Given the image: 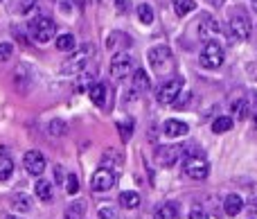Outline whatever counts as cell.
<instances>
[{"label": "cell", "instance_id": "cell-1", "mask_svg": "<svg viewBox=\"0 0 257 219\" xmlns=\"http://www.w3.org/2000/svg\"><path fill=\"white\" fill-rule=\"evenodd\" d=\"M93 57H95V45H90V43L79 45V48L75 50V54H72V57H68L66 61L61 63V75H68V77L81 75Z\"/></svg>", "mask_w": 257, "mask_h": 219}, {"label": "cell", "instance_id": "cell-2", "mask_svg": "<svg viewBox=\"0 0 257 219\" xmlns=\"http://www.w3.org/2000/svg\"><path fill=\"white\" fill-rule=\"evenodd\" d=\"M27 30H30L32 39L39 41V43H48L57 36V23L50 16H36L27 23Z\"/></svg>", "mask_w": 257, "mask_h": 219}, {"label": "cell", "instance_id": "cell-3", "mask_svg": "<svg viewBox=\"0 0 257 219\" xmlns=\"http://www.w3.org/2000/svg\"><path fill=\"white\" fill-rule=\"evenodd\" d=\"M149 63L158 75H167L174 70V54L167 45H156L149 50Z\"/></svg>", "mask_w": 257, "mask_h": 219}, {"label": "cell", "instance_id": "cell-4", "mask_svg": "<svg viewBox=\"0 0 257 219\" xmlns=\"http://www.w3.org/2000/svg\"><path fill=\"white\" fill-rule=\"evenodd\" d=\"M199 63L205 68V70H214V68H219L223 63V48L212 39L205 41V45L201 48Z\"/></svg>", "mask_w": 257, "mask_h": 219}, {"label": "cell", "instance_id": "cell-5", "mask_svg": "<svg viewBox=\"0 0 257 219\" xmlns=\"http://www.w3.org/2000/svg\"><path fill=\"white\" fill-rule=\"evenodd\" d=\"M253 32V23L246 16L244 12H235L230 16V23H228V34H230L232 41H246Z\"/></svg>", "mask_w": 257, "mask_h": 219}, {"label": "cell", "instance_id": "cell-6", "mask_svg": "<svg viewBox=\"0 0 257 219\" xmlns=\"http://www.w3.org/2000/svg\"><path fill=\"white\" fill-rule=\"evenodd\" d=\"M183 93V77H169L156 90V97L160 104H174V99Z\"/></svg>", "mask_w": 257, "mask_h": 219}, {"label": "cell", "instance_id": "cell-7", "mask_svg": "<svg viewBox=\"0 0 257 219\" xmlns=\"http://www.w3.org/2000/svg\"><path fill=\"white\" fill-rule=\"evenodd\" d=\"M183 170H185V174L190 176V179L203 181V179H208V174H210V163L205 161L203 156H190L183 163Z\"/></svg>", "mask_w": 257, "mask_h": 219}, {"label": "cell", "instance_id": "cell-8", "mask_svg": "<svg viewBox=\"0 0 257 219\" xmlns=\"http://www.w3.org/2000/svg\"><path fill=\"white\" fill-rule=\"evenodd\" d=\"M115 174H113V170H106V167H99V170H95V174L90 176V188L95 190V192H108L111 188H115Z\"/></svg>", "mask_w": 257, "mask_h": 219}, {"label": "cell", "instance_id": "cell-9", "mask_svg": "<svg viewBox=\"0 0 257 219\" xmlns=\"http://www.w3.org/2000/svg\"><path fill=\"white\" fill-rule=\"evenodd\" d=\"M133 70V57L128 52H117L115 57L111 59V75L117 77V79H124Z\"/></svg>", "mask_w": 257, "mask_h": 219}, {"label": "cell", "instance_id": "cell-10", "mask_svg": "<svg viewBox=\"0 0 257 219\" xmlns=\"http://www.w3.org/2000/svg\"><path fill=\"white\" fill-rule=\"evenodd\" d=\"M181 158V147H174V145H163V147L156 149V163L160 167H172L178 163Z\"/></svg>", "mask_w": 257, "mask_h": 219}, {"label": "cell", "instance_id": "cell-11", "mask_svg": "<svg viewBox=\"0 0 257 219\" xmlns=\"http://www.w3.org/2000/svg\"><path fill=\"white\" fill-rule=\"evenodd\" d=\"M23 163H25V170L30 172L32 176H41L45 172V156L41 152H36V149H30V152H25V156H23Z\"/></svg>", "mask_w": 257, "mask_h": 219}, {"label": "cell", "instance_id": "cell-12", "mask_svg": "<svg viewBox=\"0 0 257 219\" xmlns=\"http://www.w3.org/2000/svg\"><path fill=\"white\" fill-rule=\"evenodd\" d=\"M106 48L113 50V52H124L122 48H131V36L122 34V32H113V34H108L106 39Z\"/></svg>", "mask_w": 257, "mask_h": 219}, {"label": "cell", "instance_id": "cell-13", "mask_svg": "<svg viewBox=\"0 0 257 219\" xmlns=\"http://www.w3.org/2000/svg\"><path fill=\"white\" fill-rule=\"evenodd\" d=\"M196 23H199V34L205 36V39H208L210 34H214V32L221 30V27H219V23L214 21L210 14H201V18H199ZM208 41H210V39H208Z\"/></svg>", "mask_w": 257, "mask_h": 219}, {"label": "cell", "instance_id": "cell-14", "mask_svg": "<svg viewBox=\"0 0 257 219\" xmlns=\"http://www.w3.org/2000/svg\"><path fill=\"white\" fill-rule=\"evenodd\" d=\"M165 136H169V138H181V136L187 134V125L181 120H167L163 127Z\"/></svg>", "mask_w": 257, "mask_h": 219}, {"label": "cell", "instance_id": "cell-15", "mask_svg": "<svg viewBox=\"0 0 257 219\" xmlns=\"http://www.w3.org/2000/svg\"><path fill=\"white\" fill-rule=\"evenodd\" d=\"M244 208V201H241L239 194H228L226 201H223V210H226L228 217H237Z\"/></svg>", "mask_w": 257, "mask_h": 219}, {"label": "cell", "instance_id": "cell-16", "mask_svg": "<svg viewBox=\"0 0 257 219\" xmlns=\"http://www.w3.org/2000/svg\"><path fill=\"white\" fill-rule=\"evenodd\" d=\"M106 86L104 84H93L88 88V95H90V99H93V104L95 106H106Z\"/></svg>", "mask_w": 257, "mask_h": 219}, {"label": "cell", "instance_id": "cell-17", "mask_svg": "<svg viewBox=\"0 0 257 219\" xmlns=\"http://www.w3.org/2000/svg\"><path fill=\"white\" fill-rule=\"evenodd\" d=\"M34 194L41 199V201H52V183L45 179H39L34 183Z\"/></svg>", "mask_w": 257, "mask_h": 219}, {"label": "cell", "instance_id": "cell-18", "mask_svg": "<svg viewBox=\"0 0 257 219\" xmlns=\"http://www.w3.org/2000/svg\"><path fill=\"white\" fill-rule=\"evenodd\" d=\"M140 203H142L140 194L133 192V190H126V192H122V194H120V206H122V208H126V210H136V208L140 206Z\"/></svg>", "mask_w": 257, "mask_h": 219}, {"label": "cell", "instance_id": "cell-19", "mask_svg": "<svg viewBox=\"0 0 257 219\" xmlns=\"http://www.w3.org/2000/svg\"><path fill=\"white\" fill-rule=\"evenodd\" d=\"M230 111L235 113V118H237V120H244V118H248V113H250L248 99H246V97H237V99H232V104H230Z\"/></svg>", "mask_w": 257, "mask_h": 219}, {"label": "cell", "instance_id": "cell-20", "mask_svg": "<svg viewBox=\"0 0 257 219\" xmlns=\"http://www.w3.org/2000/svg\"><path fill=\"white\" fill-rule=\"evenodd\" d=\"M12 208L16 212H30L32 210V199L25 192H18L12 197Z\"/></svg>", "mask_w": 257, "mask_h": 219}, {"label": "cell", "instance_id": "cell-21", "mask_svg": "<svg viewBox=\"0 0 257 219\" xmlns=\"http://www.w3.org/2000/svg\"><path fill=\"white\" fill-rule=\"evenodd\" d=\"M154 219H178V206L176 203H163L156 208Z\"/></svg>", "mask_w": 257, "mask_h": 219}, {"label": "cell", "instance_id": "cell-22", "mask_svg": "<svg viewBox=\"0 0 257 219\" xmlns=\"http://www.w3.org/2000/svg\"><path fill=\"white\" fill-rule=\"evenodd\" d=\"M133 90H138V93H145V90H149V77H147V70H142V68H138L136 72H133Z\"/></svg>", "mask_w": 257, "mask_h": 219}, {"label": "cell", "instance_id": "cell-23", "mask_svg": "<svg viewBox=\"0 0 257 219\" xmlns=\"http://www.w3.org/2000/svg\"><path fill=\"white\" fill-rule=\"evenodd\" d=\"M9 3H12V12L14 14H21V16L30 14L32 9L36 7V0H9Z\"/></svg>", "mask_w": 257, "mask_h": 219}, {"label": "cell", "instance_id": "cell-24", "mask_svg": "<svg viewBox=\"0 0 257 219\" xmlns=\"http://www.w3.org/2000/svg\"><path fill=\"white\" fill-rule=\"evenodd\" d=\"M57 50L61 52H70V50H77V41L72 34H59L57 36Z\"/></svg>", "mask_w": 257, "mask_h": 219}, {"label": "cell", "instance_id": "cell-25", "mask_svg": "<svg viewBox=\"0 0 257 219\" xmlns=\"http://www.w3.org/2000/svg\"><path fill=\"white\" fill-rule=\"evenodd\" d=\"M86 212V201H75L70 203V206L66 208V212H63V217L66 219H81Z\"/></svg>", "mask_w": 257, "mask_h": 219}, {"label": "cell", "instance_id": "cell-26", "mask_svg": "<svg viewBox=\"0 0 257 219\" xmlns=\"http://www.w3.org/2000/svg\"><path fill=\"white\" fill-rule=\"evenodd\" d=\"M138 18H140V23H145V25H151V23H154V18H156L154 7H151V5H147V3L138 5Z\"/></svg>", "mask_w": 257, "mask_h": 219}, {"label": "cell", "instance_id": "cell-27", "mask_svg": "<svg viewBox=\"0 0 257 219\" xmlns=\"http://www.w3.org/2000/svg\"><path fill=\"white\" fill-rule=\"evenodd\" d=\"M194 9H196L194 0H174V12H176L178 16H187V14H192Z\"/></svg>", "mask_w": 257, "mask_h": 219}, {"label": "cell", "instance_id": "cell-28", "mask_svg": "<svg viewBox=\"0 0 257 219\" xmlns=\"http://www.w3.org/2000/svg\"><path fill=\"white\" fill-rule=\"evenodd\" d=\"M230 129H232V118H228V116H219L217 120L212 122L214 134H226V131H230Z\"/></svg>", "mask_w": 257, "mask_h": 219}, {"label": "cell", "instance_id": "cell-29", "mask_svg": "<svg viewBox=\"0 0 257 219\" xmlns=\"http://www.w3.org/2000/svg\"><path fill=\"white\" fill-rule=\"evenodd\" d=\"M14 174V161L7 156H0V181H7Z\"/></svg>", "mask_w": 257, "mask_h": 219}, {"label": "cell", "instance_id": "cell-30", "mask_svg": "<svg viewBox=\"0 0 257 219\" xmlns=\"http://www.w3.org/2000/svg\"><path fill=\"white\" fill-rule=\"evenodd\" d=\"M48 129H50V136H52V138H61V136L66 134V122L63 120H52Z\"/></svg>", "mask_w": 257, "mask_h": 219}, {"label": "cell", "instance_id": "cell-31", "mask_svg": "<svg viewBox=\"0 0 257 219\" xmlns=\"http://www.w3.org/2000/svg\"><path fill=\"white\" fill-rule=\"evenodd\" d=\"M108 161H111V167H117V165H120V161H122V156L115 152V149H111V152H106L102 156V167H106Z\"/></svg>", "mask_w": 257, "mask_h": 219}, {"label": "cell", "instance_id": "cell-32", "mask_svg": "<svg viewBox=\"0 0 257 219\" xmlns=\"http://www.w3.org/2000/svg\"><path fill=\"white\" fill-rule=\"evenodd\" d=\"M66 190H68V194H77V192H79V179H77L75 174H68Z\"/></svg>", "mask_w": 257, "mask_h": 219}, {"label": "cell", "instance_id": "cell-33", "mask_svg": "<svg viewBox=\"0 0 257 219\" xmlns=\"http://www.w3.org/2000/svg\"><path fill=\"white\" fill-rule=\"evenodd\" d=\"M117 129H120L122 140H124V143H126V140L133 136V122H120V125H117Z\"/></svg>", "mask_w": 257, "mask_h": 219}, {"label": "cell", "instance_id": "cell-34", "mask_svg": "<svg viewBox=\"0 0 257 219\" xmlns=\"http://www.w3.org/2000/svg\"><path fill=\"white\" fill-rule=\"evenodd\" d=\"M190 102H192V93H190V90H185V93H181L176 99H174V106H176V108H185Z\"/></svg>", "mask_w": 257, "mask_h": 219}, {"label": "cell", "instance_id": "cell-35", "mask_svg": "<svg viewBox=\"0 0 257 219\" xmlns=\"http://www.w3.org/2000/svg\"><path fill=\"white\" fill-rule=\"evenodd\" d=\"M12 54H14L12 43H0V63L7 61V59H12Z\"/></svg>", "mask_w": 257, "mask_h": 219}, {"label": "cell", "instance_id": "cell-36", "mask_svg": "<svg viewBox=\"0 0 257 219\" xmlns=\"http://www.w3.org/2000/svg\"><path fill=\"white\" fill-rule=\"evenodd\" d=\"M99 217L102 219H117L115 208H99Z\"/></svg>", "mask_w": 257, "mask_h": 219}, {"label": "cell", "instance_id": "cell-37", "mask_svg": "<svg viewBox=\"0 0 257 219\" xmlns=\"http://www.w3.org/2000/svg\"><path fill=\"white\" fill-rule=\"evenodd\" d=\"M113 5H115V9L120 14H126L128 9H131V3H128V0H113Z\"/></svg>", "mask_w": 257, "mask_h": 219}, {"label": "cell", "instance_id": "cell-38", "mask_svg": "<svg viewBox=\"0 0 257 219\" xmlns=\"http://www.w3.org/2000/svg\"><path fill=\"white\" fill-rule=\"evenodd\" d=\"M250 116H253V127L257 129V93H253V99H250Z\"/></svg>", "mask_w": 257, "mask_h": 219}, {"label": "cell", "instance_id": "cell-39", "mask_svg": "<svg viewBox=\"0 0 257 219\" xmlns=\"http://www.w3.org/2000/svg\"><path fill=\"white\" fill-rule=\"evenodd\" d=\"M187 219H208V212L201 210V208H192V212H190Z\"/></svg>", "mask_w": 257, "mask_h": 219}, {"label": "cell", "instance_id": "cell-40", "mask_svg": "<svg viewBox=\"0 0 257 219\" xmlns=\"http://www.w3.org/2000/svg\"><path fill=\"white\" fill-rule=\"evenodd\" d=\"M12 32H14V36H16L18 41H23V43H27V41H25V32H21V30H18V27H12Z\"/></svg>", "mask_w": 257, "mask_h": 219}, {"label": "cell", "instance_id": "cell-41", "mask_svg": "<svg viewBox=\"0 0 257 219\" xmlns=\"http://www.w3.org/2000/svg\"><path fill=\"white\" fill-rule=\"evenodd\" d=\"M61 9H63V12H66V14H70V0H63Z\"/></svg>", "mask_w": 257, "mask_h": 219}, {"label": "cell", "instance_id": "cell-42", "mask_svg": "<svg viewBox=\"0 0 257 219\" xmlns=\"http://www.w3.org/2000/svg\"><path fill=\"white\" fill-rule=\"evenodd\" d=\"M54 179L61 181V167H59V165H57V170H54Z\"/></svg>", "mask_w": 257, "mask_h": 219}, {"label": "cell", "instance_id": "cell-43", "mask_svg": "<svg viewBox=\"0 0 257 219\" xmlns=\"http://www.w3.org/2000/svg\"><path fill=\"white\" fill-rule=\"evenodd\" d=\"M90 3H93V0H77V5H81V7H88Z\"/></svg>", "mask_w": 257, "mask_h": 219}, {"label": "cell", "instance_id": "cell-44", "mask_svg": "<svg viewBox=\"0 0 257 219\" xmlns=\"http://www.w3.org/2000/svg\"><path fill=\"white\" fill-rule=\"evenodd\" d=\"M210 3H212L214 7H221V5H226V0H210Z\"/></svg>", "mask_w": 257, "mask_h": 219}, {"label": "cell", "instance_id": "cell-45", "mask_svg": "<svg viewBox=\"0 0 257 219\" xmlns=\"http://www.w3.org/2000/svg\"><path fill=\"white\" fill-rule=\"evenodd\" d=\"M5 219H18V217H12V215H9V217H5Z\"/></svg>", "mask_w": 257, "mask_h": 219}, {"label": "cell", "instance_id": "cell-46", "mask_svg": "<svg viewBox=\"0 0 257 219\" xmlns=\"http://www.w3.org/2000/svg\"><path fill=\"white\" fill-rule=\"evenodd\" d=\"M253 3H257V0H253Z\"/></svg>", "mask_w": 257, "mask_h": 219}]
</instances>
